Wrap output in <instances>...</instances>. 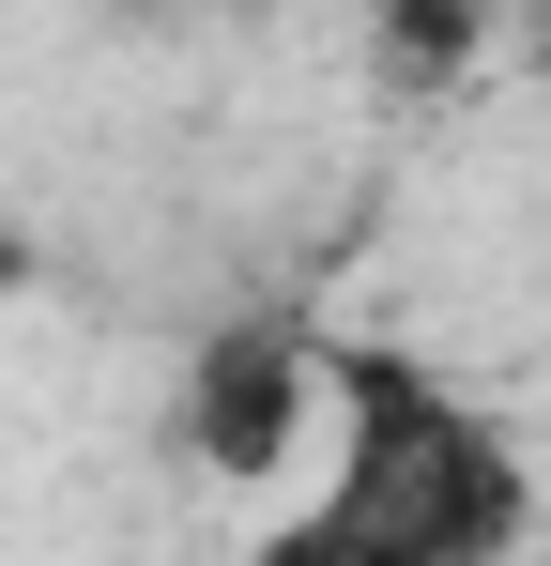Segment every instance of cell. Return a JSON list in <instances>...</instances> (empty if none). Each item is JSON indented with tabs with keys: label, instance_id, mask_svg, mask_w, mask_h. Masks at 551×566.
<instances>
[{
	"label": "cell",
	"instance_id": "1",
	"mask_svg": "<svg viewBox=\"0 0 551 566\" xmlns=\"http://www.w3.org/2000/svg\"><path fill=\"white\" fill-rule=\"evenodd\" d=\"M521 536H537V460L506 444V413L383 337H337L322 490L276 521L261 566H521Z\"/></svg>",
	"mask_w": 551,
	"mask_h": 566
},
{
	"label": "cell",
	"instance_id": "3",
	"mask_svg": "<svg viewBox=\"0 0 551 566\" xmlns=\"http://www.w3.org/2000/svg\"><path fill=\"white\" fill-rule=\"evenodd\" d=\"M15 291H31V245H15V214H0V306H15Z\"/></svg>",
	"mask_w": 551,
	"mask_h": 566
},
{
	"label": "cell",
	"instance_id": "4",
	"mask_svg": "<svg viewBox=\"0 0 551 566\" xmlns=\"http://www.w3.org/2000/svg\"><path fill=\"white\" fill-rule=\"evenodd\" d=\"M537 62H551V46H537Z\"/></svg>",
	"mask_w": 551,
	"mask_h": 566
},
{
	"label": "cell",
	"instance_id": "2",
	"mask_svg": "<svg viewBox=\"0 0 551 566\" xmlns=\"http://www.w3.org/2000/svg\"><path fill=\"white\" fill-rule=\"evenodd\" d=\"M306 429H337V337H322V322H291V306L215 322V337H199V368H184V444L230 474V490H261V474H291Z\"/></svg>",
	"mask_w": 551,
	"mask_h": 566
}]
</instances>
